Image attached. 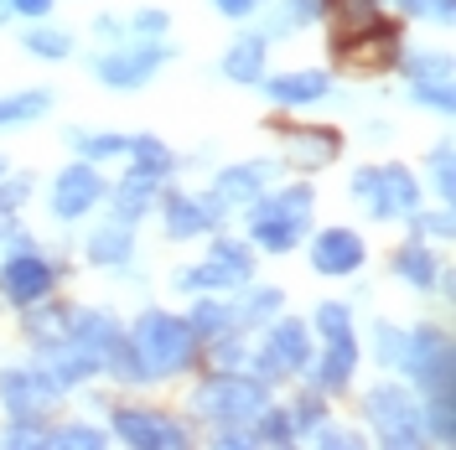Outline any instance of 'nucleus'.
I'll return each mask as SVG.
<instances>
[{"instance_id": "obj_1", "label": "nucleus", "mask_w": 456, "mask_h": 450, "mask_svg": "<svg viewBox=\"0 0 456 450\" xmlns=\"http://www.w3.org/2000/svg\"><path fill=\"white\" fill-rule=\"evenodd\" d=\"M125 342H130V352L141 363L145 383H161V378L187 373V367L198 363V347H202V337L192 332V321L187 316H171V310H141L135 326L125 332Z\"/></svg>"}, {"instance_id": "obj_2", "label": "nucleus", "mask_w": 456, "mask_h": 450, "mask_svg": "<svg viewBox=\"0 0 456 450\" xmlns=\"http://www.w3.org/2000/svg\"><path fill=\"white\" fill-rule=\"evenodd\" d=\"M312 202H316V192L306 181L281 187V192H259L255 202H244L249 207V238L265 253H290L312 233Z\"/></svg>"}, {"instance_id": "obj_3", "label": "nucleus", "mask_w": 456, "mask_h": 450, "mask_svg": "<svg viewBox=\"0 0 456 450\" xmlns=\"http://www.w3.org/2000/svg\"><path fill=\"white\" fill-rule=\"evenodd\" d=\"M265 404H270V383H259L255 373H239V367H218L213 378H202V389L192 394L198 420H208L213 430L249 424Z\"/></svg>"}, {"instance_id": "obj_4", "label": "nucleus", "mask_w": 456, "mask_h": 450, "mask_svg": "<svg viewBox=\"0 0 456 450\" xmlns=\"http://www.w3.org/2000/svg\"><path fill=\"white\" fill-rule=\"evenodd\" d=\"M363 414H369L373 435L395 450L426 446V414H420V398L410 394L404 383H379L363 394Z\"/></svg>"}, {"instance_id": "obj_5", "label": "nucleus", "mask_w": 456, "mask_h": 450, "mask_svg": "<svg viewBox=\"0 0 456 450\" xmlns=\"http://www.w3.org/2000/svg\"><path fill=\"white\" fill-rule=\"evenodd\" d=\"M244 358H249V373H255L259 383H281L285 373H306L312 358H316L312 326H306L301 316H275V326H270L265 347L244 352Z\"/></svg>"}, {"instance_id": "obj_6", "label": "nucleus", "mask_w": 456, "mask_h": 450, "mask_svg": "<svg viewBox=\"0 0 456 450\" xmlns=\"http://www.w3.org/2000/svg\"><path fill=\"white\" fill-rule=\"evenodd\" d=\"M171 62V47L161 42V36H130V42H119V47H110V52H99L88 68L99 73V84L114 88V93H135V88H145L161 68Z\"/></svg>"}, {"instance_id": "obj_7", "label": "nucleus", "mask_w": 456, "mask_h": 450, "mask_svg": "<svg viewBox=\"0 0 456 450\" xmlns=\"http://www.w3.org/2000/svg\"><path fill=\"white\" fill-rule=\"evenodd\" d=\"M399 367L415 378L420 394H456V358H452V337L441 326H415L404 332L399 347Z\"/></svg>"}, {"instance_id": "obj_8", "label": "nucleus", "mask_w": 456, "mask_h": 450, "mask_svg": "<svg viewBox=\"0 0 456 450\" xmlns=\"http://www.w3.org/2000/svg\"><path fill=\"white\" fill-rule=\"evenodd\" d=\"M353 197L369 207L373 223H389L420 207V181L410 166H363L353 171Z\"/></svg>"}, {"instance_id": "obj_9", "label": "nucleus", "mask_w": 456, "mask_h": 450, "mask_svg": "<svg viewBox=\"0 0 456 450\" xmlns=\"http://www.w3.org/2000/svg\"><path fill=\"white\" fill-rule=\"evenodd\" d=\"M249 275H255V253L244 249L239 238H213L208 259L176 275V290H192V295H228V290L249 285Z\"/></svg>"}, {"instance_id": "obj_10", "label": "nucleus", "mask_w": 456, "mask_h": 450, "mask_svg": "<svg viewBox=\"0 0 456 450\" xmlns=\"http://www.w3.org/2000/svg\"><path fill=\"white\" fill-rule=\"evenodd\" d=\"M399 52H404V42H399L395 27H384V16H379L373 27L332 42V62H338L342 73H353V78H384L399 62Z\"/></svg>"}, {"instance_id": "obj_11", "label": "nucleus", "mask_w": 456, "mask_h": 450, "mask_svg": "<svg viewBox=\"0 0 456 450\" xmlns=\"http://www.w3.org/2000/svg\"><path fill=\"white\" fill-rule=\"evenodd\" d=\"M53 285H57V264L47 253H37V249L5 253V264H0V295L11 306H31V301L53 295Z\"/></svg>"}, {"instance_id": "obj_12", "label": "nucleus", "mask_w": 456, "mask_h": 450, "mask_svg": "<svg viewBox=\"0 0 456 450\" xmlns=\"http://www.w3.org/2000/svg\"><path fill=\"white\" fill-rule=\"evenodd\" d=\"M68 342L84 352L88 363L99 367V373H110L114 352L125 347V326L114 321V310H94V306H73L68 316Z\"/></svg>"}, {"instance_id": "obj_13", "label": "nucleus", "mask_w": 456, "mask_h": 450, "mask_svg": "<svg viewBox=\"0 0 456 450\" xmlns=\"http://www.w3.org/2000/svg\"><path fill=\"white\" fill-rule=\"evenodd\" d=\"M104 197H110V187H104V176H99L94 161H73L68 171L53 176V218L57 223H78Z\"/></svg>"}, {"instance_id": "obj_14", "label": "nucleus", "mask_w": 456, "mask_h": 450, "mask_svg": "<svg viewBox=\"0 0 456 450\" xmlns=\"http://www.w3.org/2000/svg\"><path fill=\"white\" fill-rule=\"evenodd\" d=\"M114 435L125 446H141V450H182L192 440L187 424H176L161 409H114Z\"/></svg>"}, {"instance_id": "obj_15", "label": "nucleus", "mask_w": 456, "mask_h": 450, "mask_svg": "<svg viewBox=\"0 0 456 450\" xmlns=\"http://www.w3.org/2000/svg\"><path fill=\"white\" fill-rule=\"evenodd\" d=\"M228 218V207L213 192H202V197H187V192H167L161 197V223H167V238H202V233H213V228Z\"/></svg>"}, {"instance_id": "obj_16", "label": "nucleus", "mask_w": 456, "mask_h": 450, "mask_svg": "<svg viewBox=\"0 0 456 450\" xmlns=\"http://www.w3.org/2000/svg\"><path fill=\"white\" fill-rule=\"evenodd\" d=\"M57 398H62V389L42 367H5L0 373V404H5V414H37L42 420Z\"/></svg>"}, {"instance_id": "obj_17", "label": "nucleus", "mask_w": 456, "mask_h": 450, "mask_svg": "<svg viewBox=\"0 0 456 450\" xmlns=\"http://www.w3.org/2000/svg\"><path fill=\"white\" fill-rule=\"evenodd\" d=\"M275 130H281L285 161L301 171H322L342 156V135L332 125H275Z\"/></svg>"}, {"instance_id": "obj_18", "label": "nucleus", "mask_w": 456, "mask_h": 450, "mask_svg": "<svg viewBox=\"0 0 456 450\" xmlns=\"http://www.w3.org/2000/svg\"><path fill=\"white\" fill-rule=\"evenodd\" d=\"M363 233H353V228H322L312 238V269L316 275H327V280H347V275H358L363 269Z\"/></svg>"}, {"instance_id": "obj_19", "label": "nucleus", "mask_w": 456, "mask_h": 450, "mask_svg": "<svg viewBox=\"0 0 456 450\" xmlns=\"http://www.w3.org/2000/svg\"><path fill=\"white\" fill-rule=\"evenodd\" d=\"M259 88H265V99L281 104V109H306V104L332 99V73H322V68H296V73L259 78Z\"/></svg>"}, {"instance_id": "obj_20", "label": "nucleus", "mask_w": 456, "mask_h": 450, "mask_svg": "<svg viewBox=\"0 0 456 450\" xmlns=\"http://www.w3.org/2000/svg\"><path fill=\"white\" fill-rule=\"evenodd\" d=\"M312 389L316 394H342L358 373V337H338V342H322V358H312Z\"/></svg>"}, {"instance_id": "obj_21", "label": "nucleus", "mask_w": 456, "mask_h": 450, "mask_svg": "<svg viewBox=\"0 0 456 450\" xmlns=\"http://www.w3.org/2000/svg\"><path fill=\"white\" fill-rule=\"evenodd\" d=\"M270 181H275V161H239V166H228V171L213 176V197L224 202V207H244V202H255Z\"/></svg>"}, {"instance_id": "obj_22", "label": "nucleus", "mask_w": 456, "mask_h": 450, "mask_svg": "<svg viewBox=\"0 0 456 450\" xmlns=\"http://www.w3.org/2000/svg\"><path fill=\"white\" fill-rule=\"evenodd\" d=\"M265 57H270V42H265V31H249V36H239V42H233V47L224 52L218 73H224L228 84L259 88V78H265Z\"/></svg>"}, {"instance_id": "obj_23", "label": "nucleus", "mask_w": 456, "mask_h": 450, "mask_svg": "<svg viewBox=\"0 0 456 450\" xmlns=\"http://www.w3.org/2000/svg\"><path fill=\"white\" fill-rule=\"evenodd\" d=\"M389 269H395V280H404L410 290H420V295H430V290L441 285V259H436V249L420 244V238L404 244V249H395Z\"/></svg>"}, {"instance_id": "obj_24", "label": "nucleus", "mask_w": 456, "mask_h": 450, "mask_svg": "<svg viewBox=\"0 0 456 450\" xmlns=\"http://www.w3.org/2000/svg\"><path fill=\"white\" fill-rule=\"evenodd\" d=\"M88 264L94 269H125L130 264V253H135V228L130 223H104V228H94L88 233Z\"/></svg>"}, {"instance_id": "obj_25", "label": "nucleus", "mask_w": 456, "mask_h": 450, "mask_svg": "<svg viewBox=\"0 0 456 450\" xmlns=\"http://www.w3.org/2000/svg\"><path fill=\"white\" fill-rule=\"evenodd\" d=\"M21 310H27V316H21V332H27L37 347L68 337V316H73V306H57L53 295H42V301H31V306H21Z\"/></svg>"}, {"instance_id": "obj_26", "label": "nucleus", "mask_w": 456, "mask_h": 450, "mask_svg": "<svg viewBox=\"0 0 456 450\" xmlns=\"http://www.w3.org/2000/svg\"><path fill=\"white\" fill-rule=\"evenodd\" d=\"M125 156H130V171L151 176L156 187H161V181H167L171 171H176V156H171L167 145L156 141V135H135V141L125 145Z\"/></svg>"}, {"instance_id": "obj_27", "label": "nucleus", "mask_w": 456, "mask_h": 450, "mask_svg": "<svg viewBox=\"0 0 456 450\" xmlns=\"http://www.w3.org/2000/svg\"><path fill=\"white\" fill-rule=\"evenodd\" d=\"M151 197H156V181L151 176H141V171H130L119 187H114V223H141L145 207H151Z\"/></svg>"}, {"instance_id": "obj_28", "label": "nucleus", "mask_w": 456, "mask_h": 450, "mask_svg": "<svg viewBox=\"0 0 456 450\" xmlns=\"http://www.w3.org/2000/svg\"><path fill=\"white\" fill-rule=\"evenodd\" d=\"M53 109V88H21V93H0V130L31 125Z\"/></svg>"}, {"instance_id": "obj_29", "label": "nucleus", "mask_w": 456, "mask_h": 450, "mask_svg": "<svg viewBox=\"0 0 456 450\" xmlns=\"http://www.w3.org/2000/svg\"><path fill=\"white\" fill-rule=\"evenodd\" d=\"M187 321H192V332H198L202 342H208V337H224V332H244V326H239V310H233V301H224V295H218V301H213V295H202Z\"/></svg>"}, {"instance_id": "obj_30", "label": "nucleus", "mask_w": 456, "mask_h": 450, "mask_svg": "<svg viewBox=\"0 0 456 450\" xmlns=\"http://www.w3.org/2000/svg\"><path fill=\"white\" fill-rule=\"evenodd\" d=\"M395 68L410 73V84H452V52L426 47V52H399Z\"/></svg>"}, {"instance_id": "obj_31", "label": "nucleus", "mask_w": 456, "mask_h": 450, "mask_svg": "<svg viewBox=\"0 0 456 450\" xmlns=\"http://www.w3.org/2000/svg\"><path fill=\"white\" fill-rule=\"evenodd\" d=\"M73 141V150L84 156V161H94V166H104V161H114V156H125V145H130V135H110V130H73L68 135Z\"/></svg>"}, {"instance_id": "obj_32", "label": "nucleus", "mask_w": 456, "mask_h": 450, "mask_svg": "<svg viewBox=\"0 0 456 450\" xmlns=\"http://www.w3.org/2000/svg\"><path fill=\"white\" fill-rule=\"evenodd\" d=\"M281 290H275V285H259V290H249V295H244V301H239V326H244V332H249V326H259V321H275V316H281Z\"/></svg>"}, {"instance_id": "obj_33", "label": "nucleus", "mask_w": 456, "mask_h": 450, "mask_svg": "<svg viewBox=\"0 0 456 450\" xmlns=\"http://www.w3.org/2000/svg\"><path fill=\"white\" fill-rule=\"evenodd\" d=\"M249 430H255V446H290V440H296V424H290V414H285V409H275V404H265L255 420H249Z\"/></svg>"}, {"instance_id": "obj_34", "label": "nucleus", "mask_w": 456, "mask_h": 450, "mask_svg": "<svg viewBox=\"0 0 456 450\" xmlns=\"http://www.w3.org/2000/svg\"><path fill=\"white\" fill-rule=\"evenodd\" d=\"M21 47H27L31 57H42V62H62V57L73 52V36L62 27H31Z\"/></svg>"}, {"instance_id": "obj_35", "label": "nucleus", "mask_w": 456, "mask_h": 450, "mask_svg": "<svg viewBox=\"0 0 456 450\" xmlns=\"http://www.w3.org/2000/svg\"><path fill=\"white\" fill-rule=\"evenodd\" d=\"M430 187L446 197V207H452V197H456V150H452V141H441L436 150H430Z\"/></svg>"}, {"instance_id": "obj_36", "label": "nucleus", "mask_w": 456, "mask_h": 450, "mask_svg": "<svg viewBox=\"0 0 456 450\" xmlns=\"http://www.w3.org/2000/svg\"><path fill=\"white\" fill-rule=\"evenodd\" d=\"M312 326L322 332V342H338V337H353V306L342 301H322L312 316Z\"/></svg>"}, {"instance_id": "obj_37", "label": "nucleus", "mask_w": 456, "mask_h": 450, "mask_svg": "<svg viewBox=\"0 0 456 450\" xmlns=\"http://www.w3.org/2000/svg\"><path fill=\"white\" fill-rule=\"evenodd\" d=\"M322 11H327V0H285L281 16L270 21V31L275 36L281 31H301V27H312V21H322Z\"/></svg>"}, {"instance_id": "obj_38", "label": "nucleus", "mask_w": 456, "mask_h": 450, "mask_svg": "<svg viewBox=\"0 0 456 450\" xmlns=\"http://www.w3.org/2000/svg\"><path fill=\"white\" fill-rule=\"evenodd\" d=\"M285 414H290V424H296V435H312L316 424L327 420V394H296V404H290V409H285Z\"/></svg>"}, {"instance_id": "obj_39", "label": "nucleus", "mask_w": 456, "mask_h": 450, "mask_svg": "<svg viewBox=\"0 0 456 450\" xmlns=\"http://www.w3.org/2000/svg\"><path fill=\"white\" fill-rule=\"evenodd\" d=\"M404 218H410V233H415V238H452V207H441V213H420V207H415V213H404Z\"/></svg>"}, {"instance_id": "obj_40", "label": "nucleus", "mask_w": 456, "mask_h": 450, "mask_svg": "<svg viewBox=\"0 0 456 450\" xmlns=\"http://www.w3.org/2000/svg\"><path fill=\"white\" fill-rule=\"evenodd\" d=\"M399 347H404V332L395 321H379L373 326V358H379V367H399Z\"/></svg>"}, {"instance_id": "obj_41", "label": "nucleus", "mask_w": 456, "mask_h": 450, "mask_svg": "<svg viewBox=\"0 0 456 450\" xmlns=\"http://www.w3.org/2000/svg\"><path fill=\"white\" fill-rule=\"evenodd\" d=\"M410 104L452 114V109H456V88H452V84H410Z\"/></svg>"}, {"instance_id": "obj_42", "label": "nucleus", "mask_w": 456, "mask_h": 450, "mask_svg": "<svg viewBox=\"0 0 456 450\" xmlns=\"http://www.w3.org/2000/svg\"><path fill=\"white\" fill-rule=\"evenodd\" d=\"M27 197H31V176H27V171H16V176H5V171H0V213H5V218H16Z\"/></svg>"}, {"instance_id": "obj_43", "label": "nucleus", "mask_w": 456, "mask_h": 450, "mask_svg": "<svg viewBox=\"0 0 456 450\" xmlns=\"http://www.w3.org/2000/svg\"><path fill=\"white\" fill-rule=\"evenodd\" d=\"M53 446L99 450V446H104V430H94V424H62V430H53Z\"/></svg>"}, {"instance_id": "obj_44", "label": "nucleus", "mask_w": 456, "mask_h": 450, "mask_svg": "<svg viewBox=\"0 0 456 450\" xmlns=\"http://www.w3.org/2000/svg\"><path fill=\"white\" fill-rule=\"evenodd\" d=\"M404 16H426V21H452L456 16V0H399Z\"/></svg>"}, {"instance_id": "obj_45", "label": "nucleus", "mask_w": 456, "mask_h": 450, "mask_svg": "<svg viewBox=\"0 0 456 450\" xmlns=\"http://www.w3.org/2000/svg\"><path fill=\"white\" fill-rule=\"evenodd\" d=\"M130 36H167V11H135L130 21H125Z\"/></svg>"}, {"instance_id": "obj_46", "label": "nucleus", "mask_w": 456, "mask_h": 450, "mask_svg": "<svg viewBox=\"0 0 456 450\" xmlns=\"http://www.w3.org/2000/svg\"><path fill=\"white\" fill-rule=\"evenodd\" d=\"M316 446H327V450H358L363 440H358L353 430H332V424L322 420V424H316Z\"/></svg>"}, {"instance_id": "obj_47", "label": "nucleus", "mask_w": 456, "mask_h": 450, "mask_svg": "<svg viewBox=\"0 0 456 450\" xmlns=\"http://www.w3.org/2000/svg\"><path fill=\"white\" fill-rule=\"evenodd\" d=\"M265 0H213V11H224V16H233V21H244V16H255Z\"/></svg>"}, {"instance_id": "obj_48", "label": "nucleus", "mask_w": 456, "mask_h": 450, "mask_svg": "<svg viewBox=\"0 0 456 450\" xmlns=\"http://www.w3.org/2000/svg\"><path fill=\"white\" fill-rule=\"evenodd\" d=\"M11 11H16V16H31V21H42V16H53V0H11Z\"/></svg>"}, {"instance_id": "obj_49", "label": "nucleus", "mask_w": 456, "mask_h": 450, "mask_svg": "<svg viewBox=\"0 0 456 450\" xmlns=\"http://www.w3.org/2000/svg\"><path fill=\"white\" fill-rule=\"evenodd\" d=\"M94 31H99V36H125V21H114V16H99V21H94Z\"/></svg>"}, {"instance_id": "obj_50", "label": "nucleus", "mask_w": 456, "mask_h": 450, "mask_svg": "<svg viewBox=\"0 0 456 450\" xmlns=\"http://www.w3.org/2000/svg\"><path fill=\"white\" fill-rule=\"evenodd\" d=\"M11 16H16V11H11V0H0V21H11Z\"/></svg>"}, {"instance_id": "obj_51", "label": "nucleus", "mask_w": 456, "mask_h": 450, "mask_svg": "<svg viewBox=\"0 0 456 450\" xmlns=\"http://www.w3.org/2000/svg\"><path fill=\"white\" fill-rule=\"evenodd\" d=\"M0 171H5V161H0Z\"/></svg>"}]
</instances>
